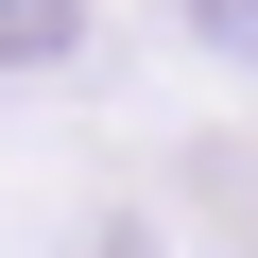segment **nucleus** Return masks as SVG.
Listing matches in <instances>:
<instances>
[{
	"mask_svg": "<svg viewBox=\"0 0 258 258\" xmlns=\"http://www.w3.org/2000/svg\"><path fill=\"white\" fill-rule=\"evenodd\" d=\"M69 52H86V0H0V86H35Z\"/></svg>",
	"mask_w": 258,
	"mask_h": 258,
	"instance_id": "1",
	"label": "nucleus"
}]
</instances>
